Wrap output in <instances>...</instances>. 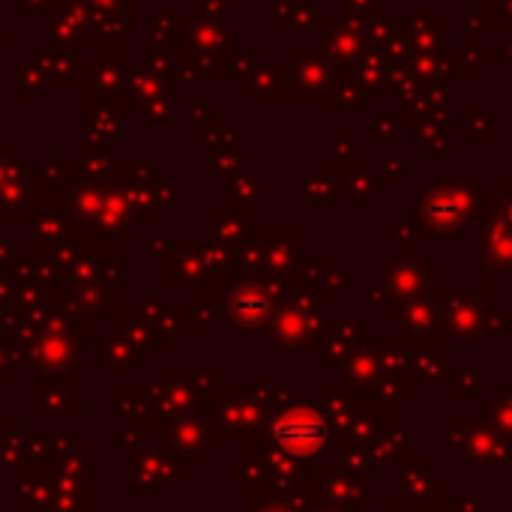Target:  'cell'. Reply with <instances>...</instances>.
Returning a JSON list of instances; mask_svg holds the SVG:
<instances>
[]
</instances>
